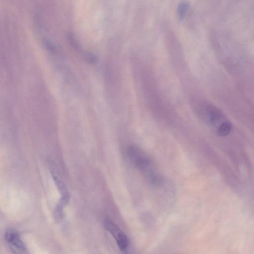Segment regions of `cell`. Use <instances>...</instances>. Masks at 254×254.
Listing matches in <instances>:
<instances>
[{
	"mask_svg": "<svg viewBox=\"0 0 254 254\" xmlns=\"http://www.w3.org/2000/svg\"><path fill=\"white\" fill-rule=\"evenodd\" d=\"M127 153L130 162L149 184L159 187L163 184V177L155 163L143 149L136 145H130Z\"/></svg>",
	"mask_w": 254,
	"mask_h": 254,
	"instance_id": "cell-1",
	"label": "cell"
},
{
	"mask_svg": "<svg viewBox=\"0 0 254 254\" xmlns=\"http://www.w3.org/2000/svg\"><path fill=\"white\" fill-rule=\"evenodd\" d=\"M195 110L200 119L217 135L223 137L229 134L231 123L217 107L207 102H201L196 105Z\"/></svg>",
	"mask_w": 254,
	"mask_h": 254,
	"instance_id": "cell-2",
	"label": "cell"
},
{
	"mask_svg": "<svg viewBox=\"0 0 254 254\" xmlns=\"http://www.w3.org/2000/svg\"><path fill=\"white\" fill-rule=\"evenodd\" d=\"M48 167L61 195L60 199L57 204L64 207L68 203L70 200V195L69 192L66 185L61 178L58 168L55 163L52 161H49Z\"/></svg>",
	"mask_w": 254,
	"mask_h": 254,
	"instance_id": "cell-3",
	"label": "cell"
},
{
	"mask_svg": "<svg viewBox=\"0 0 254 254\" xmlns=\"http://www.w3.org/2000/svg\"><path fill=\"white\" fill-rule=\"evenodd\" d=\"M104 227L114 238L118 248L123 253H126L129 246L128 237L112 220L106 219L104 221Z\"/></svg>",
	"mask_w": 254,
	"mask_h": 254,
	"instance_id": "cell-4",
	"label": "cell"
},
{
	"mask_svg": "<svg viewBox=\"0 0 254 254\" xmlns=\"http://www.w3.org/2000/svg\"><path fill=\"white\" fill-rule=\"evenodd\" d=\"M4 237L13 254H29L24 242L15 230H7Z\"/></svg>",
	"mask_w": 254,
	"mask_h": 254,
	"instance_id": "cell-5",
	"label": "cell"
},
{
	"mask_svg": "<svg viewBox=\"0 0 254 254\" xmlns=\"http://www.w3.org/2000/svg\"><path fill=\"white\" fill-rule=\"evenodd\" d=\"M178 8V16L182 19L184 17V16L187 12L188 9V4L186 2L181 3Z\"/></svg>",
	"mask_w": 254,
	"mask_h": 254,
	"instance_id": "cell-6",
	"label": "cell"
}]
</instances>
